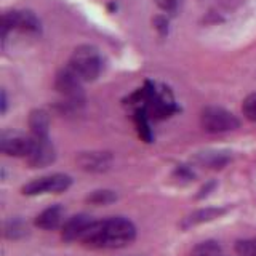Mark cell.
I'll list each match as a JSON object with an SVG mask.
<instances>
[{
    "label": "cell",
    "mask_w": 256,
    "mask_h": 256,
    "mask_svg": "<svg viewBox=\"0 0 256 256\" xmlns=\"http://www.w3.org/2000/svg\"><path fill=\"white\" fill-rule=\"evenodd\" d=\"M136 237L134 224L124 216H112L101 221H93L80 238L85 246L96 250H114L130 245Z\"/></svg>",
    "instance_id": "1"
},
{
    "label": "cell",
    "mask_w": 256,
    "mask_h": 256,
    "mask_svg": "<svg viewBox=\"0 0 256 256\" xmlns=\"http://www.w3.org/2000/svg\"><path fill=\"white\" fill-rule=\"evenodd\" d=\"M68 66L76 72V74L86 82V80H94L102 70V58L96 48L85 45L78 46L72 54Z\"/></svg>",
    "instance_id": "2"
},
{
    "label": "cell",
    "mask_w": 256,
    "mask_h": 256,
    "mask_svg": "<svg viewBox=\"0 0 256 256\" xmlns=\"http://www.w3.org/2000/svg\"><path fill=\"white\" fill-rule=\"evenodd\" d=\"M72 178L64 173H53L46 174L42 178H37L34 181L28 182L22 186L24 196H44V194H60L70 188Z\"/></svg>",
    "instance_id": "3"
},
{
    "label": "cell",
    "mask_w": 256,
    "mask_h": 256,
    "mask_svg": "<svg viewBox=\"0 0 256 256\" xmlns=\"http://www.w3.org/2000/svg\"><path fill=\"white\" fill-rule=\"evenodd\" d=\"M200 124H202V126L208 133L232 132V130H236V128H238V125H240L238 118L232 114V112L222 109V108H216V106L205 108L202 110Z\"/></svg>",
    "instance_id": "4"
},
{
    "label": "cell",
    "mask_w": 256,
    "mask_h": 256,
    "mask_svg": "<svg viewBox=\"0 0 256 256\" xmlns=\"http://www.w3.org/2000/svg\"><path fill=\"white\" fill-rule=\"evenodd\" d=\"M10 29H20L24 32H38L40 21L32 12H8L2 20V37L5 38Z\"/></svg>",
    "instance_id": "5"
},
{
    "label": "cell",
    "mask_w": 256,
    "mask_h": 256,
    "mask_svg": "<svg viewBox=\"0 0 256 256\" xmlns=\"http://www.w3.org/2000/svg\"><path fill=\"white\" fill-rule=\"evenodd\" d=\"M32 168H42L54 162L56 152L50 138H36L32 136V148L26 157Z\"/></svg>",
    "instance_id": "6"
},
{
    "label": "cell",
    "mask_w": 256,
    "mask_h": 256,
    "mask_svg": "<svg viewBox=\"0 0 256 256\" xmlns=\"http://www.w3.org/2000/svg\"><path fill=\"white\" fill-rule=\"evenodd\" d=\"M32 148V136L28 138L21 133L5 132L0 136V150L10 157H28Z\"/></svg>",
    "instance_id": "7"
},
{
    "label": "cell",
    "mask_w": 256,
    "mask_h": 256,
    "mask_svg": "<svg viewBox=\"0 0 256 256\" xmlns=\"http://www.w3.org/2000/svg\"><path fill=\"white\" fill-rule=\"evenodd\" d=\"M93 218L90 214L80 213L69 218L62 224V238L66 242H74V240H80L82 236L86 232V229L93 224Z\"/></svg>",
    "instance_id": "8"
},
{
    "label": "cell",
    "mask_w": 256,
    "mask_h": 256,
    "mask_svg": "<svg viewBox=\"0 0 256 256\" xmlns=\"http://www.w3.org/2000/svg\"><path fill=\"white\" fill-rule=\"evenodd\" d=\"M77 162L80 168L85 172H106L112 164V156L109 152H82L78 156Z\"/></svg>",
    "instance_id": "9"
},
{
    "label": "cell",
    "mask_w": 256,
    "mask_h": 256,
    "mask_svg": "<svg viewBox=\"0 0 256 256\" xmlns=\"http://www.w3.org/2000/svg\"><path fill=\"white\" fill-rule=\"evenodd\" d=\"M82 82L84 80L68 66L66 69H62L60 72L58 77H56V88L66 96L77 98V96L80 94V92H82Z\"/></svg>",
    "instance_id": "10"
},
{
    "label": "cell",
    "mask_w": 256,
    "mask_h": 256,
    "mask_svg": "<svg viewBox=\"0 0 256 256\" xmlns=\"http://www.w3.org/2000/svg\"><path fill=\"white\" fill-rule=\"evenodd\" d=\"M226 213V208H218V206H208V208H200V210L192 212L188 214L186 218L181 221L182 229H190L198 224H204L208 221H213L216 218H220L221 214Z\"/></svg>",
    "instance_id": "11"
},
{
    "label": "cell",
    "mask_w": 256,
    "mask_h": 256,
    "mask_svg": "<svg viewBox=\"0 0 256 256\" xmlns=\"http://www.w3.org/2000/svg\"><path fill=\"white\" fill-rule=\"evenodd\" d=\"M64 222V208L61 205H52L37 214L36 226L44 230H53Z\"/></svg>",
    "instance_id": "12"
},
{
    "label": "cell",
    "mask_w": 256,
    "mask_h": 256,
    "mask_svg": "<svg viewBox=\"0 0 256 256\" xmlns=\"http://www.w3.org/2000/svg\"><path fill=\"white\" fill-rule=\"evenodd\" d=\"M29 126L32 136L36 138H48V128H50V117L45 110L37 109L34 112H30L29 117Z\"/></svg>",
    "instance_id": "13"
},
{
    "label": "cell",
    "mask_w": 256,
    "mask_h": 256,
    "mask_svg": "<svg viewBox=\"0 0 256 256\" xmlns=\"http://www.w3.org/2000/svg\"><path fill=\"white\" fill-rule=\"evenodd\" d=\"M197 160L202 165H205V166L222 168L230 160V157H229L228 152H216V150H213V152H204V154H198Z\"/></svg>",
    "instance_id": "14"
},
{
    "label": "cell",
    "mask_w": 256,
    "mask_h": 256,
    "mask_svg": "<svg viewBox=\"0 0 256 256\" xmlns=\"http://www.w3.org/2000/svg\"><path fill=\"white\" fill-rule=\"evenodd\" d=\"M4 234L6 238H10V240L22 238L24 236H28V224L20 218H12L5 222Z\"/></svg>",
    "instance_id": "15"
},
{
    "label": "cell",
    "mask_w": 256,
    "mask_h": 256,
    "mask_svg": "<svg viewBox=\"0 0 256 256\" xmlns=\"http://www.w3.org/2000/svg\"><path fill=\"white\" fill-rule=\"evenodd\" d=\"M86 200L94 205H108V204L116 202L117 194L110 189H100V190H93L92 194L86 197Z\"/></svg>",
    "instance_id": "16"
},
{
    "label": "cell",
    "mask_w": 256,
    "mask_h": 256,
    "mask_svg": "<svg viewBox=\"0 0 256 256\" xmlns=\"http://www.w3.org/2000/svg\"><path fill=\"white\" fill-rule=\"evenodd\" d=\"M190 256H221V246L214 240H206L196 245Z\"/></svg>",
    "instance_id": "17"
},
{
    "label": "cell",
    "mask_w": 256,
    "mask_h": 256,
    "mask_svg": "<svg viewBox=\"0 0 256 256\" xmlns=\"http://www.w3.org/2000/svg\"><path fill=\"white\" fill-rule=\"evenodd\" d=\"M236 252L238 256H256V238L238 240L236 244Z\"/></svg>",
    "instance_id": "18"
},
{
    "label": "cell",
    "mask_w": 256,
    "mask_h": 256,
    "mask_svg": "<svg viewBox=\"0 0 256 256\" xmlns=\"http://www.w3.org/2000/svg\"><path fill=\"white\" fill-rule=\"evenodd\" d=\"M244 114L246 116V118L250 120H256V93L250 94L248 98L244 101Z\"/></svg>",
    "instance_id": "19"
},
{
    "label": "cell",
    "mask_w": 256,
    "mask_h": 256,
    "mask_svg": "<svg viewBox=\"0 0 256 256\" xmlns=\"http://www.w3.org/2000/svg\"><path fill=\"white\" fill-rule=\"evenodd\" d=\"M176 174H178L180 180H192L194 178V173H192L188 166H178L176 168Z\"/></svg>",
    "instance_id": "20"
},
{
    "label": "cell",
    "mask_w": 256,
    "mask_h": 256,
    "mask_svg": "<svg viewBox=\"0 0 256 256\" xmlns=\"http://www.w3.org/2000/svg\"><path fill=\"white\" fill-rule=\"evenodd\" d=\"M216 186V182L214 181H212V182H208L206 186H204L202 189H200V192L197 194V198H204V197H206L208 194H210V190L213 189Z\"/></svg>",
    "instance_id": "21"
},
{
    "label": "cell",
    "mask_w": 256,
    "mask_h": 256,
    "mask_svg": "<svg viewBox=\"0 0 256 256\" xmlns=\"http://www.w3.org/2000/svg\"><path fill=\"white\" fill-rule=\"evenodd\" d=\"M6 109V96H5V92H2V112H5Z\"/></svg>",
    "instance_id": "22"
}]
</instances>
